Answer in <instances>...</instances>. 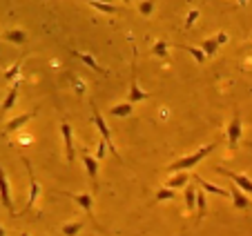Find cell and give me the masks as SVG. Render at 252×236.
<instances>
[{"label": "cell", "mask_w": 252, "mask_h": 236, "mask_svg": "<svg viewBox=\"0 0 252 236\" xmlns=\"http://www.w3.org/2000/svg\"><path fill=\"white\" fill-rule=\"evenodd\" d=\"M214 147H217V145H214V143H210V145H203V147H201V149H196L194 154H190V156H183V158H179V161H174L170 167H167V170H170V172H174V174H176V172L192 170V167H196L201 161H203L205 156H210V154H212V151H214Z\"/></svg>", "instance_id": "1"}, {"label": "cell", "mask_w": 252, "mask_h": 236, "mask_svg": "<svg viewBox=\"0 0 252 236\" xmlns=\"http://www.w3.org/2000/svg\"><path fill=\"white\" fill-rule=\"evenodd\" d=\"M92 123L96 125V129L100 132V138H103L105 143H107V149L112 151V156H114L116 161H121L123 163V158H121V154L116 151V145H114V141H112V129L107 127V123H105V118L100 116V112H98V107H96L94 103H92Z\"/></svg>", "instance_id": "2"}, {"label": "cell", "mask_w": 252, "mask_h": 236, "mask_svg": "<svg viewBox=\"0 0 252 236\" xmlns=\"http://www.w3.org/2000/svg\"><path fill=\"white\" fill-rule=\"evenodd\" d=\"M134 56H132V81H129V91H127V103L136 105L141 103V100L150 98L148 91H143L141 87H138V76H136V47H132Z\"/></svg>", "instance_id": "3"}, {"label": "cell", "mask_w": 252, "mask_h": 236, "mask_svg": "<svg viewBox=\"0 0 252 236\" xmlns=\"http://www.w3.org/2000/svg\"><path fill=\"white\" fill-rule=\"evenodd\" d=\"M214 172H219V174L228 176V178L232 180L239 189H243L246 194H252V180L248 178L246 174H241V172H232V170H225V167H219V165H217V170H214Z\"/></svg>", "instance_id": "4"}, {"label": "cell", "mask_w": 252, "mask_h": 236, "mask_svg": "<svg viewBox=\"0 0 252 236\" xmlns=\"http://www.w3.org/2000/svg\"><path fill=\"white\" fill-rule=\"evenodd\" d=\"M61 194H63V196H69V199L74 201V203H76L78 207H81L83 212H85L87 216H90L92 221L96 223V218H94V207H92V205H94V203H92V194H90V192H85V194H74V192H61Z\"/></svg>", "instance_id": "5"}, {"label": "cell", "mask_w": 252, "mask_h": 236, "mask_svg": "<svg viewBox=\"0 0 252 236\" xmlns=\"http://www.w3.org/2000/svg\"><path fill=\"white\" fill-rule=\"evenodd\" d=\"M0 201L5 205V209L16 216V209H14V201H11V192H9V178H7V172L0 167Z\"/></svg>", "instance_id": "6"}, {"label": "cell", "mask_w": 252, "mask_h": 236, "mask_svg": "<svg viewBox=\"0 0 252 236\" xmlns=\"http://www.w3.org/2000/svg\"><path fill=\"white\" fill-rule=\"evenodd\" d=\"M23 165L27 167V174H29V199H27V205H25L23 214H27L29 209L36 205V199H38V183H36V176H33V170H32V163L27 161V158H23Z\"/></svg>", "instance_id": "7"}, {"label": "cell", "mask_w": 252, "mask_h": 236, "mask_svg": "<svg viewBox=\"0 0 252 236\" xmlns=\"http://www.w3.org/2000/svg\"><path fill=\"white\" fill-rule=\"evenodd\" d=\"M225 43H228V33H225V31H219L217 36L205 38L203 43H201V49H203L205 56H214V54L219 52L221 45H225Z\"/></svg>", "instance_id": "8"}, {"label": "cell", "mask_w": 252, "mask_h": 236, "mask_svg": "<svg viewBox=\"0 0 252 236\" xmlns=\"http://www.w3.org/2000/svg\"><path fill=\"white\" fill-rule=\"evenodd\" d=\"M61 134H63V143H65L67 161L74 163V158H76V154H74V132H71V127H69L67 120H63L61 123Z\"/></svg>", "instance_id": "9"}, {"label": "cell", "mask_w": 252, "mask_h": 236, "mask_svg": "<svg viewBox=\"0 0 252 236\" xmlns=\"http://www.w3.org/2000/svg\"><path fill=\"white\" fill-rule=\"evenodd\" d=\"M241 132H243V125H241V116H239V112H237L234 118L230 120V125H228V145H230V149H237V143H239V138H241Z\"/></svg>", "instance_id": "10"}, {"label": "cell", "mask_w": 252, "mask_h": 236, "mask_svg": "<svg viewBox=\"0 0 252 236\" xmlns=\"http://www.w3.org/2000/svg\"><path fill=\"white\" fill-rule=\"evenodd\" d=\"M83 163H85L87 176H90V180L94 183V192H96V187H98V161H96V156L83 151Z\"/></svg>", "instance_id": "11"}, {"label": "cell", "mask_w": 252, "mask_h": 236, "mask_svg": "<svg viewBox=\"0 0 252 236\" xmlns=\"http://www.w3.org/2000/svg\"><path fill=\"white\" fill-rule=\"evenodd\" d=\"M36 114H38V109H32V112L23 114V116H16V118H11L9 123L5 125V132H7V134H14V132H18V129L23 127V125H27L29 120H32L33 116H36Z\"/></svg>", "instance_id": "12"}, {"label": "cell", "mask_w": 252, "mask_h": 236, "mask_svg": "<svg viewBox=\"0 0 252 236\" xmlns=\"http://www.w3.org/2000/svg\"><path fill=\"white\" fill-rule=\"evenodd\" d=\"M71 56L76 58V60H81V62H85L87 67H92L94 71H98V74H103V76H107V69H103V67L98 65V62L94 60V56H90V54H85V52H76V49H71Z\"/></svg>", "instance_id": "13"}, {"label": "cell", "mask_w": 252, "mask_h": 236, "mask_svg": "<svg viewBox=\"0 0 252 236\" xmlns=\"http://www.w3.org/2000/svg\"><path fill=\"white\" fill-rule=\"evenodd\" d=\"M18 89H20V81H16L14 85H11L9 94L5 96V100H2V105H0V114L9 112V109H11V107H14V105H16V100H18Z\"/></svg>", "instance_id": "14"}, {"label": "cell", "mask_w": 252, "mask_h": 236, "mask_svg": "<svg viewBox=\"0 0 252 236\" xmlns=\"http://www.w3.org/2000/svg\"><path fill=\"white\" fill-rule=\"evenodd\" d=\"M230 199H232V205L237 209H248V196H246V192H243V189H239L237 185H234L232 189H230Z\"/></svg>", "instance_id": "15"}, {"label": "cell", "mask_w": 252, "mask_h": 236, "mask_svg": "<svg viewBox=\"0 0 252 236\" xmlns=\"http://www.w3.org/2000/svg\"><path fill=\"white\" fill-rule=\"evenodd\" d=\"M196 185H199L203 192H210V194H217V196H221V199H225V196H230V192L228 189H223V187H219V185H212V183H208L205 178H196Z\"/></svg>", "instance_id": "16"}, {"label": "cell", "mask_w": 252, "mask_h": 236, "mask_svg": "<svg viewBox=\"0 0 252 236\" xmlns=\"http://www.w3.org/2000/svg\"><path fill=\"white\" fill-rule=\"evenodd\" d=\"M2 38H5L7 43H14V45H25L27 43V33H25L23 29H7V31L2 33Z\"/></svg>", "instance_id": "17"}, {"label": "cell", "mask_w": 252, "mask_h": 236, "mask_svg": "<svg viewBox=\"0 0 252 236\" xmlns=\"http://www.w3.org/2000/svg\"><path fill=\"white\" fill-rule=\"evenodd\" d=\"M188 180H190V176H188V172H176L174 176H172L170 180H165V187L170 189H176V187H186Z\"/></svg>", "instance_id": "18"}, {"label": "cell", "mask_w": 252, "mask_h": 236, "mask_svg": "<svg viewBox=\"0 0 252 236\" xmlns=\"http://www.w3.org/2000/svg\"><path fill=\"white\" fill-rule=\"evenodd\" d=\"M132 112H134V105L132 103H121V105H114V107L110 109V116L127 118V116H132Z\"/></svg>", "instance_id": "19"}, {"label": "cell", "mask_w": 252, "mask_h": 236, "mask_svg": "<svg viewBox=\"0 0 252 236\" xmlns=\"http://www.w3.org/2000/svg\"><path fill=\"white\" fill-rule=\"evenodd\" d=\"M208 214V199H205V192L203 189H196V216L199 221Z\"/></svg>", "instance_id": "20"}, {"label": "cell", "mask_w": 252, "mask_h": 236, "mask_svg": "<svg viewBox=\"0 0 252 236\" xmlns=\"http://www.w3.org/2000/svg\"><path fill=\"white\" fill-rule=\"evenodd\" d=\"M170 47H172V45L165 43V40H157V43L152 45V56H157V58H161V60H165V58H167V52H170Z\"/></svg>", "instance_id": "21"}, {"label": "cell", "mask_w": 252, "mask_h": 236, "mask_svg": "<svg viewBox=\"0 0 252 236\" xmlns=\"http://www.w3.org/2000/svg\"><path fill=\"white\" fill-rule=\"evenodd\" d=\"M87 5H90L92 9L103 11V14H116V11H119V7H116V5H110V2H100V0H90Z\"/></svg>", "instance_id": "22"}, {"label": "cell", "mask_w": 252, "mask_h": 236, "mask_svg": "<svg viewBox=\"0 0 252 236\" xmlns=\"http://www.w3.org/2000/svg\"><path fill=\"white\" fill-rule=\"evenodd\" d=\"M179 47L186 49V52L190 54V56L194 58L196 62H205V60H208V56L203 54V49H201V47H192V45H179Z\"/></svg>", "instance_id": "23"}, {"label": "cell", "mask_w": 252, "mask_h": 236, "mask_svg": "<svg viewBox=\"0 0 252 236\" xmlns=\"http://www.w3.org/2000/svg\"><path fill=\"white\" fill-rule=\"evenodd\" d=\"M83 225H85V223L83 221H74V223H65V225H63V236H76L78 232L83 230Z\"/></svg>", "instance_id": "24"}, {"label": "cell", "mask_w": 252, "mask_h": 236, "mask_svg": "<svg viewBox=\"0 0 252 236\" xmlns=\"http://www.w3.org/2000/svg\"><path fill=\"white\" fill-rule=\"evenodd\" d=\"M186 207L190 209H196V187H188L186 189Z\"/></svg>", "instance_id": "25"}, {"label": "cell", "mask_w": 252, "mask_h": 236, "mask_svg": "<svg viewBox=\"0 0 252 236\" xmlns=\"http://www.w3.org/2000/svg\"><path fill=\"white\" fill-rule=\"evenodd\" d=\"M199 18H201V9H190V11H188V16H186V23H183V27L192 29Z\"/></svg>", "instance_id": "26"}, {"label": "cell", "mask_w": 252, "mask_h": 236, "mask_svg": "<svg viewBox=\"0 0 252 236\" xmlns=\"http://www.w3.org/2000/svg\"><path fill=\"white\" fill-rule=\"evenodd\" d=\"M172 199H176V189H170L163 185V187L157 192V201H172Z\"/></svg>", "instance_id": "27"}, {"label": "cell", "mask_w": 252, "mask_h": 236, "mask_svg": "<svg viewBox=\"0 0 252 236\" xmlns=\"http://www.w3.org/2000/svg\"><path fill=\"white\" fill-rule=\"evenodd\" d=\"M18 76H20V62H14V65H11L9 69L5 71V81H11V83H16V81H20Z\"/></svg>", "instance_id": "28"}, {"label": "cell", "mask_w": 252, "mask_h": 236, "mask_svg": "<svg viewBox=\"0 0 252 236\" xmlns=\"http://www.w3.org/2000/svg\"><path fill=\"white\" fill-rule=\"evenodd\" d=\"M107 143L103 141V138H100L98 141V147H96V161H100V158H105V154H107Z\"/></svg>", "instance_id": "29"}, {"label": "cell", "mask_w": 252, "mask_h": 236, "mask_svg": "<svg viewBox=\"0 0 252 236\" xmlns=\"http://www.w3.org/2000/svg\"><path fill=\"white\" fill-rule=\"evenodd\" d=\"M138 11H141L143 16H152V11H154V2H138Z\"/></svg>", "instance_id": "30"}, {"label": "cell", "mask_w": 252, "mask_h": 236, "mask_svg": "<svg viewBox=\"0 0 252 236\" xmlns=\"http://www.w3.org/2000/svg\"><path fill=\"white\" fill-rule=\"evenodd\" d=\"M71 81H74V89L78 91V94H85V83H83V78H71Z\"/></svg>", "instance_id": "31"}, {"label": "cell", "mask_w": 252, "mask_h": 236, "mask_svg": "<svg viewBox=\"0 0 252 236\" xmlns=\"http://www.w3.org/2000/svg\"><path fill=\"white\" fill-rule=\"evenodd\" d=\"M0 236H7V230L2 225H0Z\"/></svg>", "instance_id": "32"}, {"label": "cell", "mask_w": 252, "mask_h": 236, "mask_svg": "<svg viewBox=\"0 0 252 236\" xmlns=\"http://www.w3.org/2000/svg\"><path fill=\"white\" fill-rule=\"evenodd\" d=\"M248 149H252V143H248Z\"/></svg>", "instance_id": "33"}, {"label": "cell", "mask_w": 252, "mask_h": 236, "mask_svg": "<svg viewBox=\"0 0 252 236\" xmlns=\"http://www.w3.org/2000/svg\"><path fill=\"white\" fill-rule=\"evenodd\" d=\"M20 236H29V234H27V232H23V234H20Z\"/></svg>", "instance_id": "34"}, {"label": "cell", "mask_w": 252, "mask_h": 236, "mask_svg": "<svg viewBox=\"0 0 252 236\" xmlns=\"http://www.w3.org/2000/svg\"><path fill=\"white\" fill-rule=\"evenodd\" d=\"M181 236H186V232H183V234H181Z\"/></svg>", "instance_id": "35"}]
</instances>
